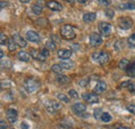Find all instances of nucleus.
<instances>
[{"label":"nucleus","mask_w":135,"mask_h":129,"mask_svg":"<svg viewBox=\"0 0 135 129\" xmlns=\"http://www.w3.org/2000/svg\"><path fill=\"white\" fill-rule=\"evenodd\" d=\"M91 58L96 63H98L99 65H104L108 63V61H109V54L105 51H99V52L94 53Z\"/></svg>","instance_id":"f257e3e1"},{"label":"nucleus","mask_w":135,"mask_h":129,"mask_svg":"<svg viewBox=\"0 0 135 129\" xmlns=\"http://www.w3.org/2000/svg\"><path fill=\"white\" fill-rule=\"evenodd\" d=\"M60 35L62 38L67 39V40H71L74 39L76 37V33L74 28L71 25H64L60 29Z\"/></svg>","instance_id":"f03ea898"},{"label":"nucleus","mask_w":135,"mask_h":129,"mask_svg":"<svg viewBox=\"0 0 135 129\" xmlns=\"http://www.w3.org/2000/svg\"><path fill=\"white\" fill-rule=\"evenodd\" d=\"M24 88L29 93H34L40 88V82H37L34 79H28L27 81L25 82V84H24Z\"/></svg>","instance_id":"7ed1b4c3"},{"label":"nucleus","mask_w":135,"mask_h":129,"mask_svg":"<svg viewBox=\"0 0 135 129\" xmlns=\"http://www.w3.org/2000/svg\"><path fill=\"white\" fill-rule=\"evenodd\" d=\"M118 26L123 30H128L133 26V20L129 17H122L118 19Z\"/></svg>","instance_id":"20e7f679"},{"label":"nucleus","mask_w":135,"mask_h":129,"mask_svg":"<svg viewBox=\"0 0 135 129\" xmlns=\"http://www.w3.org/2000/svg\"><path fill=\"white\" fill-rule=\"evenodd\" d=\"M102 42H103V38L99 33L93 32L89 34V45H90V47L97 48L101 45Z\"/></svg>","instance_id":"39448f33"},{"label":"nucleus","mask_w":135,"mask_h":129,"mask_svg":"<svg viewBox=\"0 0 135 129\" xmlns=\"http://www.w3.org/2000/svg\"><path fill=\"white\" fill-rule=\"evenodd\" d=\"M46 5H47V2L45 0H36L35 3L31 6V10H32L34 15L38 16V15L42 14V12H43V9Z\"/></svg>","instance_id":"423d86ee"},{"label":"nucleus","mask_w":135,"mask_h":129,"mask_svg":"<svg viewBox=\"0 0 135 129\" xmlns=\"http://www.w3.org/2000/svg\"><path fill=\"white\" fill-rule=\"evenodd\" d=\"M99 30L103 36H109L112 32V26L107 22L99 23Z\"/></svg>","instance_id":"0eeeda50"},{"label":"nucleus","mask_w":135,"mask_h":129,"mask_svg":"<svg viewBox=\"0 0 135 129\" xmlns=\"http://www.w3.org/2000/svg\"><path fill=\"white\" fill-rule=\"evenodd\" d=\"M82 98L84 99V101H86L87 103H97L99 101V96L96 93H83L82 94Z\"/></svg>","instance_id":"6e6552de"},{"label":"nucleus","mask_w":135,"mask_h":129,"mask_svg":"<svg viewBox=\"0 0 135 129\" xmlns=\"http://www.w3.org/2000/svg\"><path fill=\"white\" fill-rule=\"evenodd\" d=\"M60 109H61V104L58 103V102H55V101H49L46 104V110L50 114H55Z\"/></svg>","instance_id":"1a4fd4ad"},{"label":"nucleus","mask_w":135,"mask_h":129,"mask_svg":"<svg viewBox=\"0 0 135 129\" xmlns=\"http://www.w3.org/2000/svg\"><path fill=\"white\" fill-rule=\"evenodd\" d=\"M6 118H7V121L11 124H15L18 120V112L16 110H14V109L7 110V112H6Z\"/></svg>","instance_id":"9d476101"},{"label":"nucleus","mask_w":135,"mask_h":129,"mask_svg":"<svg viewBox=\"0 0 135 129\" xmlns=\"http://www.w3.org/2000/svg\"><path fill=\"white\" fill-rule=\"evenodd\" d=\"M30 56L35 59L36 61H41V62H45L46 61V57L42 54V52L41 51H37V50H35V49H32V50H30Z\"/></svg>","instance_id":"9b49d317"},{"label":"nucleus","mask_w":135,"mask_h":129,"mask_svg":"<svg viewBox=\"0 0 135 129\" xmlns=\"http://www.w3.org/2000/svg\"><path fill=\"white\" fill-rule=\"evenodd\" d=\"M47 7L50 8L51 10H53V12H60V10H62V8H64V6H62L59 2H57V1H55V0H50V1H48V2H47Z\"/></svg>","instance_id":"f8f14e48"},{"label":"nucleus","mask_w":135,"mask_h":129,"mask_svg":"<svg viewBox=\"0 0 135 129\" xmlns=\"http://www.w3.org/2000/svg\"><path fill=\"white\" fill-rule=\"evenodd\" d=\"M73 55V51L72 50H67V49H60L57 51V56L58 58H60L61 60H67L71 56Z\"/></svg>","instance_id":"ddd939ff"},{"label":"nucleus","mask_w":135,"mask_h":129,"mask_svg":"<svg viewBox=\"0 0 135 129\" xmlns=\"http://www.w3.org/2000/svg\"><path fill=\"white\" fill-rule=\"evenodd\" d=\"M106 89H107V84L104 81H99L96 84V86H95V88H94V91H95L96 94L99 95V94L104 93V92L106 91Z\"/></svg>","instance_id":"4468645a"},{"label":"nucleus","mask_w":135,"mask_h":129,"mask_svg":"<svg viewBox=\"0 0 135 129\" xmlns=\"http://www.w3.org/2000/svg\"><path fill=\"white\" fill-rule=\"evenodd\" d=\"M72 110H73V112L76 115H82L86 111V105L83 104V103H81V102H77V103L73 104Z\"/></svg>","instance_id":"2eb2a0df"},{"label":"nucleus","mask_w":135,"mask_h":129,"mask_svg":"<svg viewBox=\"0 0 135 129\" xmlns=\"http://www.w3.org/2000/svg\"><path fill=\"white\" fill-rule=\"evenodd\" d=\"M26 38L30 42H40V40H41L40 35L35 31H32V30H29V31L26 32Z\"/></svg>","instance_id":"dca6fc26"},{"label":"nucleus","mask_w":135,"mask_h":129,"mask_svg":"<svg viewBox=\"0 0 135 129\" xmlns=\"http://www.w3.org/2000/svg\"><path fill=\"white\" fill-rule=\"evenodd\" d=\"M13 38L15 39V41H16V44L18 45V47H20V48H26L27 47V41L22 36H20L19 34H15L13 36Z\"/></svg>","instance_id":"f3484780"},{"label":"nucleus","mask_w":135,"mask_h":129,"mask_svg":"<svg viewBox=\"0 0 135 129\" xmlns=\"http://www.w3.org/2000/svg\"><path fill=\"white\" fill-rule=\"evenodd\" d=\"M18 59L20 60V61H23V62H28L29 60H30V54L29 53H27V52H24V51H21V52H19L17 55Z\"/></svg>","instance_id":"a211bd4d"},{"label":"nucleus","mask_w":135,"mask_h":129,"mask_svg":"<svg viewBox=\"0 0 135 129\" xmlns=\"http://www.w3.org/2000/svg\"><path fill=\"white\" fill-rule=\"evenodd\" d=\"M97 19V15L95 13H85L83 15V21L85 23H90L94 22Z\"/></svg>","instance_id":"6ab92c4d"},{"label":"nucleus","mask_w":135,"mask_h":129,"mask_svg":"<svg viewBox=\"0 0 135 129\" xmlns=\"http://www.w3.org/2000/svg\"><path fill=\"white\" fill-rule=\"evenodd\" d=\"M59 65L62 67V69H72L75 64H74V62L73 61H71V60H61L60 62H59Z\"/></svg>","instance_id":"aec40b11"},{"label":"nucleus","mask_w":135,"mask_h":129,"mask_svg":"<svg viewBox=\"0 0 135 129\" xmlns=\"http://www.w3.org/2000/svg\"><path fill=\"white\" fill-rule=\"evenodd\" d=\"M56 82L61 84V85H67L71 83V79L68 77V76H64V74H59L57 78H56Z\"/></svg>","instance_id":"412c9836"},{"label":"nucleus","mask_w":135,"mask_h":129,"mask_svg":"<svg viewBox=\"0 0 135 129\" xmlns=\"http://www.w3.org/2000/svg\"><path fill=\"white\" fill-rule=\"evenodd\" d=\"M7 46H8V51L9 52H14L16 51L18 48V45L16 44L15 39L12 37V38H8V41H7Z\"/></svg>","instance_id":"4be33fe9"},{"label":"nucleus","mask_w":135,"mask_h":129,"mask_svg":"<svg viewBox=\"0 0 135 129\" xmlns=\"http://www.w3.org/2000/svg\"><path fill=\"white\" fill-rule=\"evenodd\" d=\"M129 66H130V61L128 59H122L118 63V67L123 70H127Z\"/></svg>","instance_id":"5701e85b"},{"label":"nucleus","mask_w":135,"mask_h":129,"mask_svg":"<svg viewBox=\"0 0 135 129\" xmlns=\"http://www.w3.org/2000/svg\"><path fill=\"white\" fill-rule=\"evenodd\" d=\"M51 71L56 73V74H61L62 72V67L59 64H54L51 66Z\"/></svg>","instance_id":"b1692460"},{"label":"nucleus","mask_w":135,"mask_h":129,"mask_svg":"<svg viewBox=\"0 0 135 129\" xmlns=\"http://www.w3.org/2000/svg\"><path fill=\"white\" fill-rule=\"evenodd\" d=\"M127 74L130 77V78H135V62L130 64V66L128 67L127 69Z\"/></svg>","instance_id":"393cba45"},{"label":"nucleus","mask_w":135,"mask_h":129,"mask_svg":"<svg viewBox=\"0 0 135 129\" xmlns=\"http://www.w3.org/2000/svg\"><path fill=\"white\" fill-rule=\"evenodd\" d=\"M46 48L50 51H55L56 50V44L54 40H48L46 42Z\"/></svg>","instance_id":"a878e982"},{"label":"nucleus","mask_w":135,"mask_h":129,"mask_svg":"<svg viewBox=\"0 0 135 129\" xmlns=\"http://www.w3.org/2000/svg\"><path fill=\"white\" fill-rule=\"evenodd\" d=\"M111 116L109 115L108 113H103L101 117V121L102 122H104V123H109L110 121H111Z\"/></svg>","instance_id":"bb28decb"},{"label":"nucleus","mask_w":135,"mask_h":129,"mask_svg":"<svg viewBox=\"0 0 135 129\" xmlns=\"http://www.w3.org/2000/svg\"><path fill=\"white\" fill-rule=\"evenodd\" d=\"M128 45L130 48H135V33L130 35V37L128 38Z\"/></svg>","instance_id":"cd10ccee"},{"label":"nucleus","mask_w":135,"mask_h":129,"mask_svg":"<svg viewBox=\"0 0 135 129\" xmlns=\"http://www.w3.org/2000/svg\"><path fill=\"white\" fill-rule=\"evenodd\" d=\"M102 115H103V113H102L101 109H97V110H95V112H94V117H95V119H97V120H101Z\"/></svg>","instance_id":"c85d7f7f"},{"label":"nucleus","mask_w":135,"mask_h":129,"mask_svg":"<svg viewBox=\"0 0 135 129\" xmlns=\"http://www.w3.org/2000/svg\"><path fill=\"white\" fill-rule=\"evenodd\" d=\"M7 38H6V36H5V34L3 32H1L0 34V44H1V46H5L6 44H7Z\"/></svg>","instance_id":"c756f323"},{"label":"nucleus","mask_w":135,"mask_h":129,"mask_svg":"<svg viewBox=\"0 0 135 129\" xmlns=\"http://www.w3.org/2000/svg\"><path fill=\"white\" fill-rule=\"evenodd\" d=\"M57 98H58L60 101H64V102H66V103H68V102L70 101V99H69L65 94H58V95H57Z\"/></svg>","instance_id":"7c9ffc66"},{"label":"nucleus","mask_w":135,"mask_h":129,"mask_svg":"<svg viewBox=\"0 0 135 129\" xmlns=\"http://www.w3.org/2000/svg\"><path fill=\"white\" fill-rule=\"evenodd\" d=\"M60 126L64 127L65 129H70L73 125H72L71 123H68V121H64V120H62V122L60 123Z\"/></svg>","instance_id":"2f4dec72"},{"label":"nucleus","mask_w":135,"mask_h":129,"mask_svg":"<svg viewBox=\"0 0 135 129\" xmlns=\"http://www.w3.org/2000/svg\"><path fill=\"white\" fill-rule=\"evenodd\" d=\"M69 95H70V97H72L73 99H77V98L79 97L78 93H77L75 90H70V91H69Z\"/></svg>","instance_id":"473e14b6"},{"label":"nucleus","mask_w":135,"mask_h":129,"mask_svg":"<svg viewBox=\"0 0 135 129\" xmlns=\"http://www.w3.org/2000/svg\"><path fill=\"white\" fill-rule=\"evenodd\" d=\"M105 14H106V16L108 17V18H113L114 16V12H113V9H110V8H107L106 10H105Z\"/></svg>","instance_id":"72a5a7b5"},{"label":"nucleus","mask_w":135,"mask_h":129,"mask_svg":"<svg viewBox=\"0 0 135 129\" xmlns=\"http://www.w3.org/2000/svg\"><path fill=\"white\" fill-rule=\"evenodd\" d=\"M98 2H99V4L102 5V6H108V5H110V0H98Z\"/></svg>","instance_id":"f704fd0d"},{"label":"nucleus","mask_w":135,"mask_h":129,"mask_svg":"<svg viewBox=\"0 0 135 129\" xmlns=\"http://www.w3.org/2000/svg\"><path fill=\"white\" fill-rule=\"evenodd\" d=\"M128 90H129L131 93L135 94V84L134 83H131V84L128 86Z\"/></svg>","instance_id":"c9c22d12"},{"label":"nucleus","mask_w":135,"mask_h":129,"mask_svg":"<svg viewBox=\"0 0 135 129\" xmlns=\"http://www.w3.org/2000/svg\"><path fill=\"white\" fill-rule=\"evenodd\" d=\"M41 52H42V54H43L46 58H48V57H49V50H48L47 48L42 49V50H41Z\"/></svg>","instance_id":"e433bc0d"},{"label":"nucleus","mask_w":135,"mask_h":129,"mask_svg":"<svg viewBox=\"0 0 135 129\" xmlns=\"http://www.w3.org/2000/svg\"><path fill=\"white\" fill-rule=\"evenodd\" d=\"M127 110L130 112V113H132L133 115H135V104H131V105H128L127 106Z\"/></svg>","instance_id":"4c0bfd02"},{"label":"nucleus","mask_w":135,"mask_h":129,"mask_svg":"<svg viewBox=\"0 0 135 129\" xmlns=\"http://www.w3.org/2000/svg\"><path fill=\"white\" fill-rule=\"evenodd\" d=\"M87 84H88V80H86V79H84V80H82V81L79 82V85L82 86V87H85Z\"/></svg>","instance_id":"58836bf2"},{"label":"nucleus","mask_w":135,"mask_h":129,"mask_svg":"<svg viewBox=\"0 0 135 129\" xmlns=\"http://www.w3.org/2000/svg\"><path fill=\"white\" fill-rule=\"evenodd\" d=\"M0 125H1V129L7 128V124H6V123H5V121H3V120H1V121H0Z\"/></svg>","instance_id":"ea45409f"},{"label":"nucleus","mask_w":135,"mask_h":129,"mask_svg":"<svg viewBox=\"0 0 135 129\" xmlns=\"http://www.w3.org/2000/svg\"><path fill=\"white\" fill-rule=\"evenodd\" d=\"M130 84H131V82H130V81L125 82V83H123V84H122L119 87H120V88H128V86H129Z\"/></svg>","instance_id":"a19ab883"},{"label":"nucleus","mask_w":135,"mask_h":129,"mask_svg":"<svg viewBox=\"0 0 135 129\" xmlns=\"http://www.w3.org/2000/svg\"><path fill=\"white\" fill-rule=\"evenodd\" d=\"M21 128L22 129H29V126H28V124H27L26 122H22V123H21Z\"/></svg>","instance_id":"79ce46f5"},{"label":"nucleus","mask_w":135,"mask_h":129,"mask_svg":"<svg viewBox=\"0 0 135 129\" xmlns=\"http://www.w3.org/2000/svg\"><path fill=\"white\" fill-rule=\"evenodd\" d=\"M78 51L79 50V45H77V44H75V45H73L72 46V51Z\"/></svg>","instance_id":"37998d69"},{"label":"nucleus","mask_w":135,"mask_h":129,"mask_svg":"<svg viewBox=\"0 0 135 129\" xmlns=\"http://www.w3.org/2000/svg\"><path fill=\"white\" fill-rule=\"evenodd\" d=\"M4 6H7V2H4V1H1V8H3Z\"/></svg>","instance_id":"c03bdc74"},{"label":"nucleus","mask_w":135,"mask_h":129,"mask_svg":"<svg viewBox=\"0 0 135 129\" xmlns=\"http://www.w3.org/2000/svg\"><path fill=\"white\" fill-rule=\"evenodd\" d=\"M20 2H22V3H28V2H30L31 0H19Z\"/></svg>","instance_id":"a18cd8bd"},{"label":"nucleus","mask_w":135,"mask_h":129,"mask_svg":"<svg viewBox=\"0 0 135 129\" xmlns=\"http://www.w3.org/2000/svg\"><path fill=\"white\" fill-rule=\"evenodd\" d=\"M64 1H66V2H68V3H75L76 0H64Z\"/></svg>","instance_id":"49530a36"},{"label":"nucleus","mask_w":135,"mask_h":129,"mask_svg":"<svg viewBox=\"0 0 135 129\" xmlns=\"http://www.w3.org/2000/svg\"><path fill=\"white\" fill-rule=\"evenodd\" d=\"M118 129H131L130 127H126V126H120V127H118Z\"/></svg>","instance_id":"de8ad7c7"},{"label":"nucleus","mask_w":135,"mask_h":129,"mask_svg":"<svg viewBox=\"0 0 135 129\" xmlns=\"http://www.w3.org/2000/svg\"><path fill=\"white\" fill-rule=\"evenodd\" d=\"M78 2H79V3L84 4V3H86V2H87V0H78Z\"/></svg>","instance_id":"09e8293b"},{"label":"nucleus","mask_w":135,"mask_h":129,"mask_svg":"<svg viewBox=\"0 0 135 129\" xmlns=\"http://www.w3.org/2000/svg\"><path fill=\"white\" fill-rule=\"evenodd\" d=\"M0 54H1V55H0V57H1V58H3V57H4V53H3V51H1V52H0Z\"/></svg>","instance_id":"8fccbe9b"},{"label":"nucleus","mask_w":135,"mask_h":129,"mask_svg":"<svg viewBox=\"0 0 135 129\" xmlns=\"http://www.w3.org/2000/svg\"><path fill=\"white\" fill-rule=\"evenodd\" d=\"M134 1H135V0H134Z\"/></svg>","instance_id":"3c124183"}]
</instances>
